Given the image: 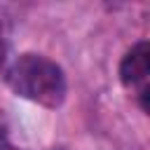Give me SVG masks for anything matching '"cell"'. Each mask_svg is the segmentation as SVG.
<instances>
[{
  "label": "cell",
  "mask_w": 150,
  "mask_h": 150,
  "mask_svg": "<svg viewBox=\"0 0 150 150\" xmlns=\"http://www.w3.org/2000/svg\"><path fill=\"white\" fill-rule=\"evenodd\" d=\"M5 82L9 89L45 108H59L66 101V73L63 68L42 54H19L5 68Z\"/></svg>",
  "instance_id": "6da1fadb"
},
{
  "label": "cell",
  "mask_w": 150,
  "mask_h": 150,
  "mask_svg": "<svg viewBox=\"0 0 150 150\" xmlns=\"http://www.w3.org/2000/svg\"><path fill=\"white\" fill-rule=\"evenodd\" d=\"M120 82L127 89H134L141 108L148 112V73H150V47L145 40L136 42L120 61Z\"/></svg>",
  "instance_id": "7a4b0ae2"
},
{
  "label": "cell",
  "mask_w": 150,
  "mask_h": 150,
  "mask_svg": "<svg viewBox=\"0 0 150 150\" xmlns=\"http://www.w3.org/2000/svg\"><path fill=\"white\" fill-rule=\"evenodd\" d=\"M5 63V38H2V28H0V66Z\"/></svg>",
  "instance_id": "3957f363"
}]
</instances>
